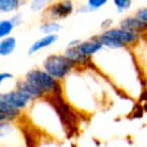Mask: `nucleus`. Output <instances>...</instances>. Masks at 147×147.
<instances>
[{
    "instance_id": "nucleus-1",
    "label": "nucleus",
    "mask_w": 147,
    "mask_h": 147,
    "mask_svg": "<svg viewBox=\"0 0 147 147\" xmlns=\"http://www.w3.org/2000/svg\"><path fill=\"white\" fill-rule=\"evenodd\" d=\"M119 93L91 63L77 68L62 82L60 97L72 109L84 115H94L112 107Z\"/></svg>"
},
{
    "instance_id": "nucleus-2",
    "label": "nucleus",
    "mask_w": 147,
    "mask_h": 147,
    "mask_svg": "<svg viewBox=\"0 0 147 147\" xmlns=\"http://www.w3.org/2000/svg\"><path fill=\"white\" fill-rule=\"evenodd\" d=\"M91 65L112 84L119 96L137 102L144 94L138 68L129 47L115 50L103 47L91 59Z\"/></svg>"
},
{
    "instance_id": "nucleus-3",
    "label": "nucleus",
    "mask_w": 147,
    "mask_h": 147,
    "mask_svg": "<svg viewBox=\"0 0 147 147\" xmlns=\"http://www.w3.org/2000/svg\"><path fill=\"white\" fill-rule=\"evenodd\" d=\"M25 112L31 125L46 137L56 141H63L66 138L65 119L62 116V110L53 102V97L34 100Z\"/></svg>"
},
{
    "instance_id": "nucleus-4",
    "label": "nucleus",
    "mask_w": 147,
    "mask_h": 147,
    "mask_svg": "<svg viewBox=\"0 0 147 147\" xmlns=\"http://www.w3.org/2000/svg\"><path fill=\"white\" fill-rule=\"evenodd\" d=\"M41 69H44L55 80L63 82L77 69V66L63 53H50L49 56L44 57L43 63H41Z\"/></svg>"
},
{
    "instance_id": "nucleus-5",
    "label": "nucleus",
    "mask_w": 147,
    "mask_h": 147,
    "mask_svg": "<svg viewBox=\"0 0 147 147\" xmlns=\"http://www.w3.org/2000/svg\"><path fill=\"white\" fill-rule=\"evenodd\" d=\"M25 78L34 87L41 90L47 97H60L62 93V82L55 80L41 68H32L25 74Z\"/></svg>"
},
{
    "instance_id": "nucleus-6",
    "label": "nucleus",
    "mask_w": 147,
    "mask_h": 147,
    "mask_svg": "<svg viewBox=\"0 0 147 147\" xmlns=\"http://www.w3.org/2000/svg\"><path fill=\"white\" fill-rule=\"evenodd\" d=\"M77 10V6L74 0H55L46 7V10L41 13L43 21H65L69 16H72Z\"/></svg>"
},
{
    "instance_id": "nucleus-7",
    "label": "nucleus",
    "mask_w": 147,
    "mask_h": 147,
    "mask_svg": "<svg viewBox=\"0 0 147 147\" xmlns=\"http://www.w3.org/2000/svg\"><path fill=\"white\" fill-rule=\"evenodd\" d=\"M131 52L134 55V59H136V63L138 68L144 93L147 94V34L141 35L140 41L134 47H131Z\"/></svg>"
},
{
    "instance_id": "nucleus-8",
    "label": "nucleus",
    "mask_w": 147,
    "mask_h": 147,
    "mask_svg": "<svg viewBox=\"0 0 147 147\" xmlns=\"http://www.w3.org/2000/svg\"><path fill=\"white\" fill-rule=\"evenodd\" d=\"M24 137L15 122L0 124V147H22Z\"/></svg>"
},
{
    "instance_id": "nucleus-9",
    "label": "nucleus",
    "mask_w": 147,
    "mask_h": 147,
    "mask_svg": "<svg viewBox=\"0 0 147 147\" xmlns=\"http://www.w3.org/2000/svg\"><path fill=\"white\" fill-rule=\"evenodd\" d=\"M0 102H3V103L9 105L10 107H15V109L21 110V112H24V110H27L31 106V103L34 100L25 93H22L21 90L13 87L12 90L0 93Z\"/></svg>"
},
{
    "instance_id": "nucleus-10",
    "label": "nucleus",
    "mask_w": 147,
    "mask_h": 147,
    "mask_svg": "<svg viewBox=\"0 0 147 147\" xmlns=\"http://www.w3.org/2000/svg\"><path fill=\"white\" fill-rule=\"evenodd\" d=\"M103 32L106 37H110V38H113L119 43H122L125 47H134L141 38V35L132 32V31H128V30H124L121 27H112L110 30H106V31H100Z\"/></svg>"
},
{
    "instance_id": "nucleus-11",
    "label": "nucleus",
    "mask_w": 147,
    "mask_h": 147,
    "mask_svg": "<svg viewBox=\"0 0 147 147\" xmlns=\"http://www.w3.org/2000/svg\"><path fill=\"white\" fill-rule=\"evenodd\" d=\"M75 47H77V50L88 60H91L97 53L103 50V44L100 43L99 38H97V34L91 35L90 38H87V40H81V43L78 46H75Z\"/></svg>"
},
{
    "instance_id": "nucleus-12",
    "label": "nucleus",
    "mask_w": 147,
    "mask_h": 147,
    "mask_svg": "<svg viewBox=\"0 0 147 147\" xmlns=\"http://www.w3.org/2000/svg\"><path fill=\"white\" fill-rule=\"evenodd\" d=\"M118 27L124 28V30H128V31H132V32H136L138 35H146L147 34V24L143 22L136 15H127V16H124L119 21Z\"/></svg>"
},
{
    "instance_id": "nucleus-13",
    "label": "nucleus",
    "mask_w": 147,
    "mask_h": 147,
    "mask_svg": "<svg viewBox=\"0 0 147 147\" xmlns=\"http://www.w3.org/2000/svg\"><path fill=\"white\" fill-rule=\"evenodd\" d=\"M59 40V34H50V35H41L40 38H37L35 41L31 43V46L28 47V55L32 56L35 53H38L41 50H44V49L50 47L53 44H56Z\"/></svg>"
},
{
    "instance_id": "nucleus-14",
    "label": "nucleus",
    "mask_w": 147,
    "mask_h": 147,
    "mask_svg": "<svg viewBox=\"0 0 147 147\" xmlns=\"http://www.w3.org/2000/svg\"><path fill=\"white\" fill-rule=\"evenodd\" d=\"M15 88L21 90L22 93H25L27 96H30L32 100H38V99H43V97H47L41 90H38L37 87H34L32 84H30L25 78H19L15 81Z\"/></svg>"
},
{
    "instance_id": "nucleus-15",
    "label": "nucleus",
    "mask_w": 147,
    "mask_h": 147,
    "mask_svg": "<svg viewBox=\"0 0 147 147\" xmlns=\"http://www.w3.org/2000/svg\"><path fill=\"white\" fill-rule=\"evenodd\" d=\"M21 116H22L21 110L0 102V124H3V122H16Z\"/></svg>"
},
{
    "instance_id": "nucleus-16",
    "label": "nucleus",
    "mask_w": 147,
    "mask_h": 147,
    "mask_svg": "<svg viewBox=\"0 0 147 147\" xmlns=\"http://www.w3.org/2000/svg\"><path fill=\"white\" fill-rule=\"evenodd\" d=\"M16 46H18V40L13 35H9L6 38L0 40V56L7 57L10 55H13V52L16 50Z\"/></svg>"
},
{
    "instance_id": "nucleus-17",
    "label": "nucleus",
    "mask_w": 147,
    "mask_h": 147,
    "mask_svg": "<svg viewBox=\"0 0 147 147\" xmlns=\"http://www.w3.org/2000/svg\"><path fill=\"white\" fill-rule=\"evenodd\" d=\"M22 6L21 0H0V13L3 15H15Z\"/></svg>"
},
{
    "instance_id": "nucleus-18",
    "label": "nucleus",
    "mask_w": 147,
    "mask_h": 147,
    "mask_svg": "<svg viewBox=\"0 0 147 147\" xmlns=\"http://www.w3.org/2000/svg\"><path fill=\"white\" fill-rule=\"evenodd\" d=\"M62 24L56 21H43L38 27V31L43 35H50V34H59L62 31Z\"/></svg>"
},
{
    "instance_id": "nucleus-19",
    "label": "nucleus",
    "mask_w": 147,
    "mask_h": 147,
    "mask_svg": "<svg viewBox=\"0 0 147 147\" xmlns=\"http://www.w3.org/2000/svg\"><path fill=\"white\" fill-rule=\"evenodd\" d=\"M132 146L134 147H147V124H143L132 134Z\"/></svg>"
},
{
    "instance_id": "nucleus-20",
    "label": "nucleus",
    "mask_w": 147,
    "mask_h": 147,
    "mask_svg": "<svg viewBox=\"0 0 147 147\" xmlns=\"http://www.w3.org/2000/svg\"><path fill=\"white\" fill-rule=\"evenodd\" d=\"M15 25H13V22H12L10 18H3V19H0V40H3L6 38V37L12 35V32L15 31Z\"/></svg>"
},
{
    "instance_id": "nucleus-21",
    "label": "nucleus",
    "mask_w": 147,
    "mask_h": 147,
    "mask_svg": "<svg viewBox=\"0 0 147 147\" xmlns=\"http://www.w3.org/2000/svg\"><path fill=\"white\" fill-rule=\"evenodd\" d=\"M53 0H30V10L34 13H43Z\"/></svg>"
},
{
    "instance_id": "nucleus-22",
    "label": "nucleus",
    "mask_w": 147,
    "mask_h": 147,
    "mask_svg": "<svg viewBox=\"0 0 147 147\" xmlns=\"http://www.w3.org/2000/svg\"><path fill=\"white\" fill-rule=\"evenodd\" d=\"M113 6H115V10L119 15H124L128 10H131L132 0H113Z\"/></svg>"
},
{
    "instance_id": "nucleus-23",
    "label": "nucleus",
    "mask_w": 147,
    "mask_h": 147,
    "mask_svg": "<svg viewBox=\"0 0 147 147\" xmlns=\"http://www.w3.org/2000/svg\"><path fill=\"white\" fill-rule=\"evenodd\" d=\"M107 3H109V0H87V2H85V5H87L90 13H91V12L100 10V9L105 7Z\"/></svg>"
},
{
    "instance_id": "nucleus-24",
    "label": "nucleus",
    "mask_w": 147,
    "mask_h": 147,
    "mask_svg": "<svg viewBox=\"0 0 147 147\" xmlns=\"http://www.w3.org/2000/svg\"><path fill=\"white\" fill-rule=\"evenodd\" d=\"M136 15L137 18H140L143 22H146L147 24V6H143V7H138L137 10H136Z\"/></svg>"
},
{
    "instance_id": "nucleus-25",
    "label": "nucleus",
    "mask_w": 147,
    "mask_h": 147,
    "mask_svg": "<svg viewBox=\"0 0 147 147\" xmlns=\"http://www.w3.org/2000/svg\"><path fill=\"white\" fill-rule=\"evenodd\" d=\"M113 18H105L102 22H100V30L102 31H106V30H110L113 27Z\"/></svg>"
},
{
    "instance_id": "nucleus-26",
    "label": "nucleus",
    "mask_w": 147,
    "mask_h": 147,
    "mask_svg": "<svg viewBox=\"0 0 147 147\" xmlns=\"http://www.w3.org/2000/svg\"><path fill=\"white\" fill-rule=\"evenodd\" d=\"M9 80H15V75H13V74H12V72H6V71L0 72V87L3 85L5 81H9Z\"/></svg>"
},
{
    "instance_id": "nucleus-27",
    "label": "nucleus",
    "mask_w": 147,
    "mask_h": 147,
    "mask_svg": "<svg viewBox=\"0 0 147 147\" xmlns=\"http://www.w3.org/2000/svg\"><path fill=\"white\" fill-rule=\"evenodd\" d=\"M10 19H12V22H13L15 27H19V25H22V22H24V15L21 13V12H18V13L12 15Z\"/></svg>"
},
{
    "instance_id": "nucleus-28",
    "label": "nucleus",
    "mask_w": 147,
    "mask_h": 147,
    "mask_svg": "<svg viewBox=\"0 0 147 147\" xmlns=\"http://www.w3.org/2000/svg\"><path fill=\"white\" fill-rule=\"evenodd\" d=\"M80 43H81L80 38H74V40H71V41L66 44V47H75V46H78Z\"/></svg>"
},
{
    "instance_id": "nucleus-29",
    "label": "nucleus",
    "mask_w": 147,
    "mask_h": 147,
    "mask_svg": "<svg viewBox=\"0 0 147 147\" xmlns=\"http://www.w3.org/2000/svg\"><path fill=\"white\" fill-rule=\"evenodd\" d=\"M21 2H22V3H25V2H28V0H21Z\"/></svg>"
},
{
    "instance_id": "nucleus-30",
    "label": "nucleus",
    "mask_w": 147,
    "mask_h": 147,
    "mask_svg": "<svg viewBox=\"0 0 147 147\" xmlns=\"http://www.w3.org/2000/svg\"><path fill=\"white\" fill-rule=\"evenodd\" d=\"M0 57H2V56H0Z\"/></svg>"
}]
</instances>
